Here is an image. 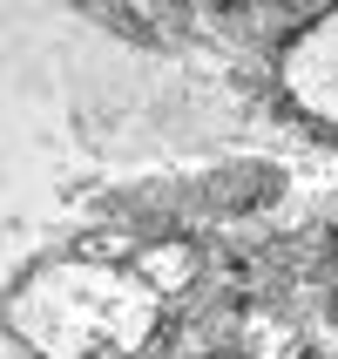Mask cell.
<instances>
[{
	"label": "cell",
	"instance_id": "6da1fadb",
	"mask_svg": "<svg viewBox=\"0 0 338 359\" xmlns=\"http://www.w3.org/2000/svg\"><path fill=\"white\" fill-rule=\"evenodd\" d=\"M197 244L190 238H156V244H142L136 251V278L156 292V299H169V292H190L197 285Z\"/></svg>",
	"mask_w": 338,
	"mask_h": 359
},
{
	"label": "cell",
	"instance_id": "7a4b0ae2",
	"mask_svg": "<svg viewBox=\"0 0 338 359\" xmlns=\"http://www.w3.org/2000/svg\"><path fill=\"white\" fill-rule=\"evenodd\" d=\"M95 359H136V353H95Z\"/></svg>",
	"mask_w": 338,
	"mask_h": 359
},
{
	"label": "cell",
	"instance_id": "3957f363",
	"mask_svg": "<svg viewBox=\"0 0 338 359\" xmlns=\"http://www.w3.org/2000/svg\"><path fill=\"white\" fill-rule=\"evenodd\" d=\"M217 359H244V353H217Z\"/></svg>",
	"mask_w": 338,
	"mask_h": 359
}]
</instances>
